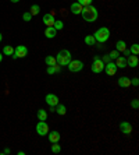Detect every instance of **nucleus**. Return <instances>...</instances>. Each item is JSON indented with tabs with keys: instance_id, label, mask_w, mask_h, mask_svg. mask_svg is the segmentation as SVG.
Returning a JSON list of instances; mask_svg holds the SVG:
<instances>
[{
	"instance_id": "obj_9",
	"label": "nucleus",
	"mask_w": 139,
	"mask_h": 155,
	"mask_svg": "<svg viewBox=\"0 0 139 155\" xmlns=\"http://www.w3.org/2000/svg\"><path fill=\"white\" fill-rule=\"evenodd\" d=\"M45 102H46L49 106H57L58 104H60V101H58V97L54 94H47L46 98H45Z\"/></svg>"
},
{
	"instance_id": "obj_11",
	"label": "nucleus",
	"mask_w": 139,
	"mask_h": 155,
	"mask_svg": "<svg viewBox=\"0 0 139 155\" xmlns=\"http://www.w3.org/2000/svg\"><path fill=\"white\" fill-rule=\"evenodd\" d=\"M54 21H56V18H54V15L52 13H47V14L43 15V24L46 27H53Z\"/></svg>"
},
{
	"instance_id": "obj_13",
	"label": "nucleus",
	"mask_w": 139,
	"mask_h": 155,
	"mask_svg": "<svg viewBox=\"0 0 139 155\" xmlns=\"http://www.w3.org/2000/svg\"><path fill=\"white\" fill-rule=\"evenodd\" d=\"M139 63V59L136 54H129V56H127V66H129V67H136Z\"/></svg>"
},
{
	"instance_id": "obj_4",
	"label": "nucleus",
	"mask_w": 139,
	"mask_h": 155,
	"mask_svg": "<svg viewBox=\"0 0 139 155\" xmlns=\"http://www.w3.org/2000/svg\"><path fill=\"white\" fill-rule=\"evenodd\" d=\"M90 70H92L95 74H99V73H102L104 70V63L102 61V59L97 58V56H95V59H93L92 61V66H90Z\"/></svg>"
},
{
	"instance_id": "obj_30",
	"label": "nucleus",
	"mask_w": 139,
	"mask_h": 155,
	"mask_svg": "<svg viewBox=\"0 0 139 155\" xmlns=\"http://www.w3.org/2000/svg\"><path fill=\"white\" fill-rule=\"evenodd\" d=\"M31 18H32V15H31L29 11H27V13L22 14V20H24V21H31Z\"/></svg>"
},
{
	"instance_id": "obj_28",
	"label": "nucleus",
	"mask_w": 139,
	"mask_h": 155,
	"mask_svg": "<svg viewBox=\"0 0 139 155\" xmlns=\"http://www.w3.org/2000/svg\"><path fill=\"white\" fill-rule=\"evenodd\" d=\"M131 54H136V56H138V53H139V45L138 43H134V45H132L131 46Z\"/></svg>"
},
{
	"instance_id": "obj_34",
	"label": "nucleus",
	"mask_w": 139,
	"mask_h": 155,
	"mask_svg": "<svg viewBox=\"0 0 139 155\" xmlns=\"http://www.w3.org/2000/svg\"><path fill=\"white\" fill-rule=\"evenodd\" d=\"M131 84H132V85H135V87H138L139 80H138V78H132V80H131Z\"/></svg>"
},
{
	"instance_id": "obj_29",
	"label": "nucleus",
	"mask_w": 139,
	"mask_h": 155,
	"mask_svg": "<svg viewBox=\"0 0 139 155\" xmlns=\"http://www.w3.org/2000/svg\"><path fill=\"white\" fill-rule=\"evenodd\" d=\"M118 56H120V52H118V51H113V52H110V53H109V58H110V60H115Z\"/></svg>"
},
{
	"instance_id": "obj_7",
	"label": "nucleus",
	"mask_w": 139,
	"mask_h": 155,
	"mask_svg": "<svg viewBox=\"0 0 139 155\" xmlns=\"http://www.w3.org/2000/svg\"><path fill=\"white\" fill-rule=\"evenodd\" d=\"M36 133L39 134V136H47L49 133V126H47L46 120H39V123L36 124Z\"/></svg>"
},
{
	"instance_id": "obj_17",
	"label": "nucleus",
	"mask_w": 139,
	"mask_h": 155,
	"mask_svg": "<svg viewBox=\"0 0 139 155\" xmlns=\"http://www.w3.org/2000/svg\"><path fill=\"white\" fill-rule=\"evenodd\" d=\"M56 35H57V31H56V28H54V27H47V28L45 29V36H46V38H49V39L54 38Z\"/></svg>"
},
{
	"instance_id": "obj_31",
	"label": "nucleus",
	"mask_w": 139,
	"mask_h": 155,
	"mask_svg": "<svg viewBox=\"0 0 139 155\" xmlns=\"http://www.w3.org/2000/svg\"><path fill=\"white\" fill-rule=\"evenodd\" d=\"M92 2H93V0H78V3L82 4L84 7H85V6H89V4H92Z\"/></svg>"
},
{
	"instance_id": "obj_8",
	"label": "nucleus",
	"mask_w": 139,
	"mask_h": 155,
	"mask_svg": "<svg viewBox=\"0 0 139 155\" xmlns=\"http://www.w3.org/2000/svg\"><path fill=\"white\" fill-rule=\"evenodd\" d=\"M117 66H115L114 61H109V63H106L104 64V70L103 71H106L107 76H114L115 73H117Z\"/></svg>"
},
{
	"instance_id": "obj_14",
	"label": "nucleus",
	"mask_w": 139,
	"mask_h": 155,
	"mask_svg": "<svg viewBox=\"0 0 139 155\" xmlns=\"http://www.w3.org/2000/svg\"><path fill=\"white\" fill-rule=\"evenodd\" d=\"M118 85L121 87V88H128V87H131V78H128V77H120L118 78Z\"/></svg>"
},
{
	"instance_id": "obj_19",
	"label": "nucleus",
	"mask_w": 139,
	"mask_h": 155,
	"mask_svg": "<svg viewBox=\"0 0 139 155\" xmlns=\"http://www.w3.org/2000/svg\"><path fill=\"white\" fill-rule=\"evenodd\" d=\"M3 56H13V53H14V48L10 46V45H6V46L3 48Z\"/></svg>"
},
{
	"instance_id": "obj_36",
	"label": "nucleus",
	"mask_w": 139,
	"mask_h": 155,
	"mask_svg": "<svg viewBox=\"0 0 139 155\" xmlns=\"http://www.w3.org/2000/svg\"><path fill=\"white\" fill-rule=\"evenodd\" d=\"M2 154H10V150H8V148H7V150H4V151L2 152Z\"/></svg>"
},
{
	"instance_id": "obj_5",
	"label": "nucleus",
	"mask_w": 139,
	"mask_h": 155,
	"mask_svg": "<svg viewBox=\"0 0 139 155\" xmlns=\"http://www.w3.org/2000/svg\"><path fill=\"white\" fill-rule=\"evenodd\" d=\"M28 54V48L27 46H24V45H18L17 48H14V53H13V56L11 58L13 59H22V58H25Z\"/></svg>"
},
{
	"instance_id": "obj_22",
	"label": "nucleus",
	"mask_w": 139,
	"mask_h": 155,
	"mask_svg": "<svg viewBox=\"0 0 139 155\" xmlns=\"http://www.w3.org/2000/svg\"><path fill=\"white\" fill-rule=\"evenodd\" d=\"M56 112L58 113V115H61V116H64L65 113H67V108H65L64 105H61V104H58L57 106H56Z\"/></svg>"
},
{
	"instance_id": "obj_15",
	"label": "nucleus",
	"mask_w": 139,
	"mask_h": 155,
	"mask_svg": "<svg viewBox=\"0 0 139 155\" xmlns=\"http://www.w3.org/2000/svg\"><path fill=\"white\" fill-rule=\"evenodd\" d=\"M82 4H79L78 2L77 3H72L71 4V7H70V11H71L72 14H75V15H78V14H81V11H82Z\"/></svg>"
},
{
	"instance_id": "obj_3",
	"label": "nucleus",
	"mask_w": 139,
	"mask_h": 155,
	"mask_svg": "<svg viewBox=\"0 0 139 155\" xmlns=\"http://www.w3.org/2000/svg\"><path fill=\"white\" fill-rule=\"evenodd\" d=\"M95 39H96V42H99V43H104L109 38H110V29L109 28H106V27H102V28H99L95 32Z\"/></svg>"
},
{
	"instance_id": "obj_10",
	"label": "nucleus",
	"mask_w": 139,
	"mask_h": 155,
	"mask_svg": "<svg viewBox=\"0 0 139 155\" xmlns=\"http://www.w3.org/2000/svg\"><path fill=\"white\" fill-rule=\"evenodd\" d=\"M120 130H121V133L125 134V136H129L132 133V126L131 123L128 122H121L120 123Z\"/></svg>"
},
{
	"instance_id": "obj_27",
	"label": "nucleus",
	"mask_w": 139,
	"mask_h": 155,
	"mask_svg": "<svg viewBox=\"0 0 139 155\" xmlns=\"http://www.w3.org/2000/svg\"><path fill=\"white\" fill-rule=\"evenodd\" d=\"M53 27L56 28V31H60V29H63V27H64V24H63V21H60V20H56L53 24Z\"/></svg>"
},
{
	"instance_id": "obj_24",
	"label": "nucleus",
	"mask_w": 139,
	"mask_h": 155,
	"mask_svg": "<svg viewBox=\"0 0 139 155\" xmlns=\"http://www.w3.org/2000/svg\"><path fill=\"white\" fill-rule=\"evenodd\" d=\"M36 116H38V119L39 120H46L47 119V112L45 110V109H39L38 113H36Z\"/></svg>"
},
{
	"instance_id": "obj_12",
	"label": "nucleus",
	"mask_w": 139,
	"mask_h": 155,
	"mask_svg": "<svg viewBox=\"0 0 139 155\" xmlns=\"http://www.w3.org/2000/svg\"><path fill=\"white\" fill-rule=\"evenodd\" d=\"M47 138H49L50 143H58L61 136L57 130H53V131H49V133H47Z\"/></svg>"
},
{
	"instance_id": "obj_21",
	"label": "nucleus",
	"mask_w": 139,
	"mask_h": 155,
	"mask_svg": "<svg viewBox=\"0 0 139 155\" xmlns=\"http://www.w3.org/2000/svg\"><path fill=\"white\" fill-rule=\"evenodd\" d=\"M125 49H127V43H125L124 41H118V42L115 43V51H118L120 53H121V52H124Z\"/></svg>"
},
{
	"instance_id": "obj_16",
	"label": "nucleus",
	"mask_w": 139,
	"mask_h": 155,
	"mask_svg": "<svg viewBox=\"0 0 139 155\" xmlns=\"http://www.w3.org/2000/svg\"><path fill=\"white\" fill-rule=\"evenodd\" d=\"M114 63L117 67H120V69H125V67H127V58H125V56H118V58L115 59Z\"/></svg>"
},
{
	"instance_id": "obj_39",
	"label": "nucleus",
	"mask_w": 139,
	"mask_h": 155,
	"mask_svg": "<svg viewBox=\"0 0 139 155\" xmlns=\"http://www.w3.org/2000/svg\"><path fill=\"white\" fill-rule=\"evenodd\" d=\"M2 41H3V35H2V34H0V42H2Z\"/></svg>"
},
{
	"instance_id": "obj_38",
	"label": "nucleus",
	"mask_w": 139,
	"mask_h": 155,
	"mask_svg": "<svg viewBox=\"0 0 139 155\" xmlns=\"http://www.w3.org/2000/svg\"><path fill=\"white\" fill-rule=\"evenodd\" d=\"M3 60V53H2V52H0V61Z\"/></svg>"
},
{
	"instance_id": "obj_25",
	"label": "nucleus",
	"mask_w": 139,
	"mask_h": 155,
	"mask_svg": "<svg viewBox=\"0 0 139 155\" xmlns=\"http://www.w3.org/2000/svg\"><path fill=\"white\" fill-rule=\"evenodd\" d=\"M45 63H46L47 66L57 64V61H56V58H54V56H46V59H45Z\"/></svg>"
},
{
	"instance_id": "obj_20",
	"label": "nucleus",
	"mask_w": 139,
	"mask_h": 155,
	"mask_svg": "<svg viewBox=\"0 0 139 155\" xmlns=\"http://www.w3.org/2000/svg\"><path fill=\"white\" fill-rule=\"evenodd\" d=\"M84 41H85V43H86V45H89V46H95V45L97 43L93 35H86V36H85V39H84Z\"/></svg>"
},
{
	"instance_id": "obj_33",
	"label": "nucleus",
	"mask_w": 139,
	"mask_h": 155,
	"mask_svg": "<svg viewBox=\"0 0 139 155\" xmlns=\"http://www.w3.org/2000/svg\"><path fill=\"white\" fill-rule=\"evenodd\" d=\"M102 61H103L104 64H106V63H109V61H110V58H109V54H106V56H103V59H102Z\"/></svg>"
},
{
	"instance_id": "obj_6",
	"label": "nucleus",
	"mask_w": 139,
	"mask_h": 155,
	"mask_svg": "<svg viewBox=\"0 0 139 155\" xmlns=\"http://www.w3.org/2000/svg\"><path fill=\"white\" fill-rule=\"evenodd\" d=\"M67 67L71 73H79L82 69H84V63H82L81 60H78V59H75V60H71L68 63Z\"/></svg>"
},
{
	"instance_id": "obj_2",
	"label": "nucleus",
	"mask_w": 139,
	"mask_h": 155,
	"mask_svg": "<svg viewBox=\"0 0 139 155\" xmlns=\"http://www.w3.org/2000/svg\"><path fill=\"white\" fill-rule=\"evenodd\" d=\"M71 60H72L71 52L68 51V49H63V51H60L57 53V56H56V61H57V64L61 66V67H67V64Z\"/></svg>"
},
{
	"instance_id": "obj_26",
	"label": "nucleus",
	"mask_w": 139,
	"mask_h": 155,
	"mask_svg": "<svg viewBox=\"0 0 139 155\" xmlns=\"http://www.w3.org/2000/svg\"><path fill=\"white\" fill-rule=\"evenodd\" d=\"M50 150H52V152H53V154H58V152L61 151V145L58 144V143H52Z\"/></svg>"
},
{
	"instance_id": "obj_32",
	"label": "nucleus",
	"mask_w": 139,
	"mask_h": 155,
	"mask_svg": "<svg viewBox=\"0 0 139 155\" xmlns=\"http://www.w3.org/2000/svg\"><path fill=\"white\" fill-rule=\"evenodd\" d=\"M131 106L134 109H138L139 108V102H138V99H134V101L131 102Z\"/></svg>"
},
{
	"instance_id": "obj_1",
	"label": "nucleus",
	"mask_w": 139,
	"mask_h": 155,
	"mask_svg": "<svg viewBox=\"0 0 139 155\" xmlns=\"http://www.w3.org/2000/svg\"><path fill=\"white\" fill-rule=\"evenodd\" d=\"M81 15L86 22H95L97 20V17H99V11H97L96 7H93L92 4H89V6L82 7Z\"/></svg>"
},
{
	"instance_id": "obj_18",
	"label": "nucleus",
	"mask_w": 139,
	"mask_h": 155,
	"mask_svg": "<svg viewBox=\"0 0 139 155\" xmlns=\"http://www.w3.org/2000/svg\"><path fill=\"white\" fill-rule=\"evenodd\" d=\"M60 70H61V66L54 64V66H47L46 71L47 74H57V73H60Z\"/></svg>"
},
{
	"instance_id": "obj_23",
	"label": "nucleus",
	"mask_w": 139,
	"mask_h": 155,
	"mask_svg": "<svg viewBox=\"0 0 139 155\" xmlns=\"http://www.w3.org/2000/svg\"><path fill=\"white\" fill-rule=\"evenodd\" d=\"M29 13H31V15H38L40 13V7L39 6H38V4H32V6H31V10H29Z\"/></svg>"
},
{
	"instance_id": "obj_35",
	"label": "nucleus",
	"mask_w": 139,
	"mask_h": 155,
	"mask_svg": "<svg viewBox=\"0 0 139 155\" xmlns=\"http://www.w3.org/2000/svg\"><path fill=\"white\" fill-rule=\"evenodd\" d=\"M124 54H125V56H129V54H131V52H129L128 49H125V51H124Z\"/></svg>"
},
{
	"instance_id": "obj_37",
	"label": "nucleus",
	"mask_w": 139,
	"mask_h": 155,
	"mask_svg": "<svg viewBox=\"0 0 139 155\" xmlns=\"http://www.w3.org/2000/svg\"><path fill=\"white\" fill-rule=\"evenodd\" d=\"M11 3H18V2H20V0H10Z\"/></svg>"
}]
</instances>
